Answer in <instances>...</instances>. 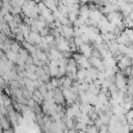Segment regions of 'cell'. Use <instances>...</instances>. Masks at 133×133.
Instances as JSON below:
<instances>
[{
    "instance_id": "cell-1",
    "label": "cell",
    "mask_w": 133,
    "mask_h": 133,
    "mask_svg": "<svg viewBox=\"0 0 133 133\" xmlns=\"http://www.w3.org/2000/svg\"><path fill=\"white\" fill-rule=\"evenodd\" d=\"M10 50H11V52H14V53H19L20 52V50H21V48H20V45L18 44V43H12V45L10 46Z\"/></svg>"
},
{
    "instance_id": "cell-2",
    "label": "cell",
    "mask_w": 133,
    "mask_h": 133,
    "mask_svg": "<svg viewBox=\"0 0 133 133\" xmlns=\"http://www.w3.org/2000/svg\"><path fill=\"white\" fill-rule=\"evenodd\" d=\"M85 131H86V133H99L97 127H95V126H88Z\"/></svg>"
},
{
    "instance_id": "cell-3",
    "label": "cell",
    "mask_w": 133,
    "mask_h": 133,
    "mask_svg": "<svg viewBox=\"0 0 133 133\" xmlns=\"http://www.w3.org/2000/svg\"><path fill=\"white\" fill-rule=\"evenodd\" d=\"M4 20H5V21H8V22L10 23L11 21H14V17H12L10 14H7V15L4 16Z\"/></svg>"
},
{
    "instance_id": "cell-4",
    "label": "cell",
    "mask_w": 133,
    "mask_h": 133,
    "mask_svg": "<svg viewBox=\"0 0 133 133\" xmlns=\"http://www.w3.org/2000/svg\"><path fill=\"white\" fill-rule=\"evenodd\" d=\"M28 104H29V106L33 107V106H34V101H32V100H29V101H28Z\"/></svg>"
}]
</instances>
